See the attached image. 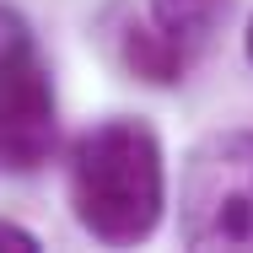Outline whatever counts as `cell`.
<instances>
[{
  "label": "cell",
  "instance_id": "1",
  "mask_svg": "<svg viewBox=\"0 0 253 253\" xmlns=\"http://www.w3.org/2000/svg\"><path fill=\"white\" fill-rule=\"evenodd\" d=\"M65 194L76 221L108 243V248H135L162 226L167 210V167L162 140L140 119H102L92 124L65 162Z\"/></svg>",
  "mask_w": 253,
  "mask_h": 253
},
{
  "label": "cell",
  "instance_id": "2",
  "mask_svg": "<svg viewBox=\"0 0 253 253\" xmlns=\"http://www.w3.org/2000/svg\"><path fill=\"white\" fill-rule=\"evenodd\" d=\"M178 237L200 253H253V129H221L189 151Z\"/></svg>",
  "mask_w": 253,
  "mask_h": 253
},
{
  "label": "cell",
  "instance_id": "3",
  "mask_svg": "<svg viewBox=\"0 0 253 253\" xmlns=\"http://www.w3.org/2000/svg\"><path fill=\"white\" fill-rule=\"evenodd\" d=\"M59 119H54V86L38 49L11 59L0 70V167L11 172H38L54 156Z\"/></svg>",
  "mask_w": 253,
  "mask_h": 253
},
{
  "label": "cell",
  "instance_id": "4",
  "mask_svg": "<svg viewBox=\"0 0 253 253\" xmlns=\"http://www.w3.org/2000/svg\"><path fill=\"white\" fill-rule=\"evenodd\" d=\"M189 59H194V54L183 49V43H172L156 22H129V27H124V65H129L140 81H151V86L183 81Z\"/></svg>",
  "mask_w": 253,
  "mask_h": 253
},
{
  "label": "cell",
  "instance_id": "5",
  "mask_svg": "<svg viewBox=\"0 0 253 253\" xmlns=\"http://www.w3.org/2000/svg\"><path fill=\"white\" fill-rule=\"evenodd\" d=\"M226 5H232V0H151V22L172 43H183L189 54H200L205 43H210V33L221 27Z\"/></svg>",
  "mask_w": 253,
  "mask_h": 253
},
{
  "label": "cell",
  "instance_id": "6",
  "mask_svg": "<svg viewBox=\"0 0 253 253\" xmlns=\"http://www.w3.org/2000/svg\"><path fill=\"white\" fill-rule=\"evenodd\" d=\"M27 49H33V33H27V22H22L11 5H0V70H5L11 59H22Z\"/></svg>",
  "mask_w": 253,
  "mask_h": 253
},
{
  "label": "cell",
  "instance_id": "7",
  "mask_svg": "<svg viewBox=\"0 0 253 253\" xmlns=\"http://www.w3.org/2000/svg\"><path fill=\"white\" fill-rule=\"evenodd\" d=\"M0 253H38V237L16 221H0Z\"/></svg>",
  "mask_w": 253,
  "mask_h": 253
},
{
  "label": "cell",
  "instance_id": "8",
  "mask_svg": "<svg viewBox=\"0 0 253 253\" xmlns=\"http://www.w3.org/2000/svg\"><path fill=\"white\" fill-rule=\"evenodd\" d=\"M243 54H248V65H253V22H248V33H243Z\"/></svg>",
  "mask_w": 253,
  "mask_h": 253
}]
</instances>
